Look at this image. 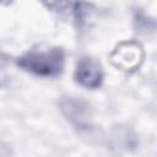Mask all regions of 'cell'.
Instances as JSON below:
<instances>
[{
  "mask_svg": "<svg viewBox=\"0 0 157 157\" xmlns=\"http://www.w3.org/2000/svg\"><path fill=\"white\" fill-rule=\"evenodd\" d=\"M65 54L61 48H50L45 50H31L17 59V65L36 76L53 77L58 76L64 67Z\"/></svg>",
  "mask_w": 157,
  "mask_h": 157,
  "instance_id": "1",
  "label": "cell"
},
{
  "mask_svg": "<svg viewBox=\"0 0 157 157\" xmlns=\"http://www.w3.org/2000/svg\"><path fill=\"white\" fill-rule=\"evenodd\" d=\"M60 109L64 117L80 131L88 130L90 124V114L87 104L74 97H64L60 101Z\"/></svg>",
  "mask_w": 157,
  "mask_h": 157,
  "instance_id": "2",
  "label": "cell"
},
{
  "mask_svg": "<svg viewBox=\"0 0 157 157\" xmlns=\"http://www.w3.org/2000/svg\"><path fill=\"white\" fill-rule=\"evenodd\" d=\"M76 82L86 88H97L103 81V70L101 64L92 58H82L75 69Z\"/></svg>",
  "mask_w": 157,
  "mask_h": 157,
  "instance_id": "3",
  "label": "cell"
},
{
  "mask_svg": "<svg viewBox=\"0 0 157 157\" xmlns=\"http://www.w3.org/2000/svg\"><path fill=\"white\" fill-rule=\"evenodd\" d=\"M124 50H121V48H119V50L117 49V63L123 66V67H134L137 61L140 60V55H139V49L137 47H131L130 44H128L126 48H123Z\"/></svg>",
  "mask_w": 157,
  "mask_h": 157,
  "instance_id": "4",
  "label": "cell"
}]
</instances>
